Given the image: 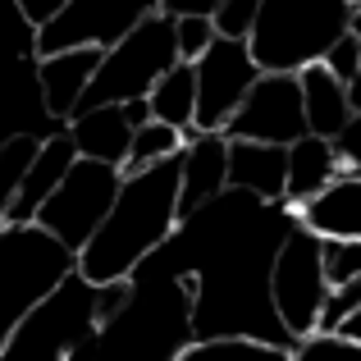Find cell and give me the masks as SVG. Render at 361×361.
Wrapping results in <instances>:
<instances>
[{"instance_id": "e575fe53", "label": "cell", "mask_w": 361, "mask_h": 361, "mask_svg": "<svg viewBox=\"0 0 361 361\" xmlns=\"http://www.w3.org/2000/svg\"><path fill=\"white\" fill-rule=\"evenodd\" d=\"M123 119L133 123V133H137L142 123H151V106H147V97H142V101H123Z\"/></svg>"}, {"instance_id": "44dd1931", "label": "cell", "mask_w": 361, "mask_h": 361, "mask_svg": "<svg viewBox=\"0 0 361 361\" xmlns=\"http://www.w3.org/2000/svg\"><path fill=\"white\" fill-rule=\"evenodd\" d=\"M147 106H151V119L169 123V128H178L188 137V133L197 128V64L178 60L174 69L151 87Z\"/></svg>"}, {"instance_id": "484cf974", "label": "cell", "mask_w": 361, "mask_h": 361, "mask_svg": "<svg viewBox=\"0 0 361 361\" xmlns=\"http://www.w3.org/2000/svg\"><path fill=\"white\" fill-rule=\"evenodd\" d=\"M174 37H178V60L183 64H197L206 51L215 46V18H202V14H188V18H174Z\"/></svg>"}, {"instance_id": "83f0119b", "label": "cell", "mask_w": 361, "mask_h": 361, "mask_svg": "<svg viewBox=\"0 0 361 361\" xmlns=\"http://www.w3.org/2000/svg\"><path fill=\"white\" fill-rule=\"evenodd\" d=\"M353 311H361V279H348V283H334L325 293V307H320V325L316 334H334Z\"/></svg>"}, {"instance_id": "277c9868", "label": "cell", "mask_w": 361, "mask_h": 361, "mask_svg": "<svg viewBox=\"0 0 361 361\" xmlns=\"http://www.w3.org/2000/svg\"><path fill=\"white\" fill-rule=\"evenodd\" d=\"M353 0H261L247 46L261 73H302L307 64L325 60V51L353 27Z\"/></svg>"}, {"instance_id": "2e32d148", "label": "cell", "mask_w": 361, "mask_h": 361, "mask_svg": "<svg viewBox=\"0 0 361 361\" xmlns=\"http://www.w3.org/2000/svg\"><path fill=\"white\" fill-rule=\"evenodd\" d=\"M229 188L252 192L261 202H283V192H288V147L229 137Z\"/></svg>"}, {"instance_id": "7c38bea8", "label": "cell", "mask_w": 361, "mask_h": 361, "mask_svg": "<svg viewBox=\"0 0 361 361\" xmlns=\"http://www.w3.org/2000/svg\"><path fill=\"white\" fill-rule=\"evenodd\" d=\"M224 137L270 142V147H288V142L307 137V106H302L298 73H261L238 115L229 119Z\"/></svg>"}, {"instance_id": "836d02e7", "label": "cell", "mask_w": 361, "mask_h": 361, "mask_svg": "<svg viewBox=\"0 0 361 361\" xmlns=\"http://www.w3.org/2000/svg\"><path fill=\"white\" fill-rule=\"evenodd\" d=\"M220 0H160V14L169 18H188V14H202V18H215Z\"/></svg>"}, {"instance_id": "52a82bcc", "label": "cell", "mask_w": 361, "mask_h": 361, "mask_svg": "<svg viewBox=\"0 0 361 361\" xmlns=\"http://www.w3.org/2000/svg\"><path fill=\"white\" fill-rule=\"evenodd\" d=\"M97 334V283L78 270L23 316V325L0 348V361H69L82 338Z\"/></svg>"}, {"instance_id": "3957f363", "label": "cell", "mask_w": 361, "mask_h": 361, "mask_svg": "<svg viewBox=\"0 0 361 361\" xmlns=\"http://www.w3.org/2000/svg\"><path fill=\"white\" fill-rule=\"evenodd\" d=\"M192 338V279L137 265L128 307L97 325L69 361H174Z\"/></svg>"}, {"instance_id": "8992f818", "label": "cell", "mask_w": 361, "mask_h": 361, "mask_svg": "<svg viewBox=\"0 0 361 361\" xmlns=\"http://www.w3.org/2000/svg\"><path fill=\"white\" fill-rule=\"evenodd\" d=\"M178 64V37H174V18L169 14H151L147 23H137L123 42H115L101 60L97 78H92L82 110L97 106H123V101H142L151 97L160 78Z\"/></svg>"}, {"instance_id": "f1b7e54d", "label": "cell", "mask_w": 361, "mask_h": 361, "mask_svg": "<svg viewBox=\"0 0 361 361\" xmlns=\"http://www.w3.org/2000/svg\"><path fill=\"white\" fill-rule=\"evenodd\" d=\"M320 64H325V69L334 73L343 87H353V82L361 78V37L353 32V27H348V32L325 51V60H320Z\"/></svg>"}, {"instance_id": "d6a6232c", "label": "cell", "mask_w": 361, "mask_h": 361, "mask_svg": "<svg viewBox=\"0 0 361 361\" xmlns=\"http://www.w3.org/2000/svg\"><path fill=\"white\" fill-rule=\"evenodd\" d=\"M14 5H18V14H23L27 23H32V32H37V27L51 23V18L60 14V9L69 5V0H14Z\"/></svg>"}, {"instance_id": "5bb4252c", "label": "cell", "mask_w": 361, "mask_h": 361, "mask_svg": "<svg viewBox=\"0 0 361 361\" xmlns=\"http://www.w3.org/2000/svg\"><path fill=\"white\" fill-rule=\"evenodd\" d=\"M220 192H229V137L224 133H188L183 147V183H178V215L202 211L206 202H215Z\"/></svg>"}, {"instance_id": "f546056e", "label": "cell", "mask_w": 361, "mask_h": 361, "mask_svg": "<svg viewBox=\"0 0 361 361\" xmlns=\"http://www.w3.org/2000/svg\"><path fill=\"white\" fill-rule=\"evenodd\" d=\"M261 14V0H220L215 9V32L220 37H252V23Z\"/></svg>"}, {"instance_id": "74e56055", "label": "cell", "mask_w": 361, "mask_h": 361, "mask_svg": "<svg viewBox=\"0 0 361 361\" xmlns=\"http://www.w3.org/2000/svg\"><path fill=\"white\" fill-rule=\"evenodd\" d=\"M353 5H357V14H361V0H353Z\"/></svg>"}, {"instance_id": "1f68e13d", "label": "cell", "mask_w": 361, "mask_h": 361, "mask_svg": "<svg viewBox=\"0 0 361 361\" xmlns=\"http://www.w3.org/2000/svg\"><path fill=\"white\" fill-rule=\"evenodd\" d=\"M334 151H338V165L348 174H361V115L348 119V128L334 137Z\"/></svg>"}, {"instance_id": "7402d4cb", "label": "cell", "mask_w": 361, "mask_h": 361, "mask_svg": "<svg viewBox=\"0 0 361 361\" xmlns=\"http://www.w3.org/2000/svg\"><path fill=\"white\" fill-rule=\"evenodd\" d=\"M174 361H293V353L261 338H192Z\"/></svg>"}, {"instance_id": "603a6c76", "label": "cell", "mask_w": 361, "mask_h": 361, "mask_svg": "<svg viewBox=\"0 0 361 361\" xmlns=\"http://www.w3.org/2000/svg\"><path fill=\"white\" fill-rule=\"evenodd\" d=\"M183 147H188V137H183L178 128L151 119V123H142V128L133 133V151H128V165H123V174H142V169H151V165H160V160L178 156Z\"/></svg>"}, {"instance_id": "5b68a950", "label": "cell", "mask_w": 361, "mask_h": 361, "mask_svg": "<svg viewBox=\"0 0 361 361\" xmlns=\"http://www.w3.org/2000/svg\"><path fill=\"white\" fill-rule=\"evenodd\" d=\"M73 270L78 252H69L42 224H0V348Z\"/></svg>"}, {"instance_id": "d4e9b609", "label": "cell", "mask_w": 361, "mask_h": 361, "mask_svg": "<svg viewBox=\"0 0 361 361\" xmlns=\"http://www.w3.org/2000/svg\"><path fill=\"white\" fill-rule=\"evenodd\" d=\"M320 261H325L329 288L361 279V238H320Z\"/></svg>"}, {"instance_id": "8d00e7d4", "label": "cell", "mask_w": 361, "mask_h": 361, "mask_svg": "<svg viewBox=\"0 0 361 361\" xmlns=\"http://www.w3.org/2000/svg\"><path fill=\"white\" fill-rule=\"evenodd\" d=\"M353 32L361 37V14L353 18ZM348 92H353V110H357V115H361V78H357V82H353V87H348Z\"/></svg>"}, {"instance_id": "d6986e66", "label": "cell", "mask_w": 361, "mask_h": 361, "mask_svg": "<svg viewBox=\"0 0 361 361\" xmlns=\"http://www.w3.org/2000/svg\"><path fill=\"white\" fill-rule=\"evenodd\" d=\"M298 82H302V106H307V133L334 142L338 133L348 128V119L357 115L353 92H348L325 64H307V69L298 73Z\"/></svg>"}, {"instance_id": "9a60e30c", "label": "cell", "mask_w": 361, "mask_h": 361, "mask_svg": "<svg viewBox=\"0 0 361 361\" xmlns=\"http://www.w3.org/2000/svg\"><path fill=\"white\" fill-rule=\"evenodd\" d=\"M73 160H78V147H73L69 128L55 133V137H42V151H37V160H32V169H27L23 188H18L14 206H9L5 224H37L42 206L51 202V192L64 183V174L73 169Z\"/></svg>"}, {"instance_id": "e0dca14e", "label": "cell", "mask_w": 361, "mask_h": 361, "mask_svg": "<svg viewBox=\"0 0 361 361\" xmlns=\"http://www.w3.org/2000/svg\"><path fill=\"white\" fill-rule=\"evenodd\" d=\"M293 211H298V224L316 238H361V174L343 169L325 192H316Z\"/></svg>"}, {"instance_id": "4dcf8cb0", "label": "cell", "mask_w": 361, "mask_h": 361, "mask_svg": "<svg viewBox=\"0 0 361 361\" xmlns=\"http://www.w3.org/2000/svg\"><path fill=\"white\" fill-rule=\"evenodd\" d=\"M133 298V279H110V283H97V325L115 320Z\"/></svg>"}, {"instance_id": "6da1fadb", "label": "cell", "mask_w": 361, "mask_h": 361, "mask_svg": "<svg viewBox=\"0 0 361 361\" xmlns=\"http://www.w3.org/2000/svg\"><path fill=\"white\" fill-rule=\"evenodd\" d=\"M298 229L288 202H261L252 192H220L192 211L160 252L142 265L192 279V334L197 338H261L298 348L270 302V270L283 238Z\"/></svg>"}, {"instance_id": "4fadbf2b", "label": "cell", "mask_w": 361, "mask_h": 361, "mask_svg": "<svg viewBox=\"0 0 361 361\" xmlns=\"http://www.w3.org/2000/svg\"><path fill=\"white\" fill-rule=\"evenodd\" d=\"M106 51L101 46H73V51L37 55V82H42V101L55 119H73L82 110L92 78H97Z\"/></svg>"}, {"instance_id": "ba28073f", "label": "cell", "mask_w": 361, "mask_h": 361, "mask_svg": "<svg viewBox=\"0 0 361 361\" xmlns=\"http://www.w3.org/2000/svg\"><path fill=\"white\" fill-rule=\"evenodd\" d=\"M119 188H123V169L78 156L73 169L64 174V183L51 192V202L42 206L37 224H42L46 233H55L69 252H82V247L92 243V233L106 224Z\"/></svg>"}, {"instance_id": "9c48e42d", "label": "cell", "mask_w": 361, "mask_h": 361, "mask_svg": "<svg viewBox=\"0 0 361 361\" xmlns=\"http://www.w3.org/2000/svg\"><path fill=\"white\" fill-rule=\"evenodd\" d=\"M325 293H329V279H325V261H320V238L298 224V229L283 238L279 256H274V270H270L274 316L283 320V329H288L293 338L316 334Z\"/></svg>"}, {"instance_id": "7a4b0ae2", "label": "cell", "mask_w": 361, "mask_h": 361, "mask_svg": "<svg viewBox=\"0 0 361 361\" xmlns=\"http://www.w3.org/2000/svg\"><path fill=\"white\" fill-rule=\"evenodd\" d=\"M178 183H183V151L142 174H123V188L110 206L106 224L92 233V243L78 252V274L87 283L133 279L151 252H160L174 229L183 224L178 215Z\"/></svg>"}, {"instance_id": "4316f807", "label": "cell", "mask_w": 361, "mask_h": 361, "mask_svg": "<svg viewBox=\"0 0 361 361\" xmlns=\"http://www.w3.org/2000/svg\"><path fill=\"white\" fill-rule=\"evenodd\" d=\"M293 361H361V343L343 334H307L293 348Z\"/></svg>"}, {"instance_id": "d590c367", "label": "cell", "mask_w": 361, "mask_h": 361, "mask_svg": "<svg viewBox=\"0 0 361 361\" xmlns=\"http://www.w3.org/2000/svg\"><path fill=\"white\" fill-rule=\"evenodd\" d=\"M334 334H343V338H353V343H361V311H353V316H348L343 325L334 329Z\"/></svg>"}, {"instance_id": "8fae6325", "label": "cell", "mask_w": 361, "mask_h": 361, "mask_svg": "<svg viewBox=\"0 0 361 361\" xmlns=\"http://www.w3.org/2000/svg\"><path fill=\"white\" fill-rule=\"evenodd\" d=\"M256 78L261 64L252 60V46L243 37H215V46L197 60V133L229 128Z\"/></svg>"}, {"instance_id": "cb8c5ba5", "label": "cell", "mask_w": 361, "mask_h": 361, "mask_svg": "<svg viewBox=\"0 0 361 361\" xmlns=\"http://www.w3.org/2000/svg\"><path fill=\"white\" fill-rule=\"evenodd\" d=\"M37 151H42V137H27V133L0 142V224H5V215H9V206H14L18 188H23L27 169H32Z\"/></svg>"}, {"instance_id": "ac0fdd59", "label": "cell", "mask_w": 361, "mask_h": 361, "mask_svg": "<svg viewBox=\"0 0 361 361\" xmlns=\"http://www.w3.org/2000/svg\"><path fill=\"white\" fill-rule=\"evenodd\" d=\"M69 137L78 147L82 160H101V165H128L133 151V123L123 119V106H97V110H78L69 119Z\"/></svg>"}, {"instance_id": "30bf717a", "label": "cell", "mask_w": 361, "mask_h": 361, "mask_svg": "<svg viewBox=\"0 0 361 361\" xmlns=\"http://www.w3.org/2000/svg\"><path fill=\"white\" fill-rule=\"evenodd\" d=\"M151 14H160V0H69L51 23H42L32 32V46L37 55L73 51V46L110 51L137 23H147Z\"/></svg>"}, {"instance_id": "ffe728a7", "label": "cell", "mask_w": 361, "mask_h": 361, "mask_svg": "<svg viewBox=\"0 0 361 361\" xmlns=\"http://www.w3.org/2000/svg\"><path fill=\"white\" fill-rule=\"evenodd\" d=\"M338 174H343V165H338L334 142L307 133V137L288 142V192H283V202H288V206L311 202V197L325 192Z\"/></svg>"}]
</instances>
